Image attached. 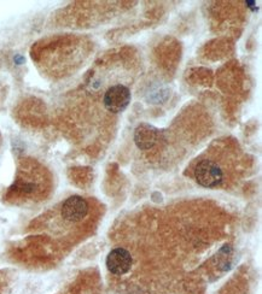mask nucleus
Here are the masks:
<instances>
[{"label": "nucleus", "mask_w": 262, "mask_h": 294, "mask_svg": "<svg viewBox=\"0 0 262 294\" xmlns=\"http://www.w3.org/2000/svg\"><path fill=\"white\" fill-rule=\"evenodd\" d=\"M134 139L138 147L148 150V148L153 147L157 141V129L149 124H140L135 130Z\"/></svg>", "instance_id": "39448f33"}, {"label": "nucleus", "mask_w": 262, "mask_h": 294, "mask_svg": "<svg viewBox=\"0 0 262 294\" xmlns=\"http://www.w3.org/2000/svg\"><path fill=\"white\" fill-rule=\"evenodd\" d=\"M133 258L127 250L114 249L109 252L107 257V268L114 275L121 276L127 274L132 267Z\"/></svg>", "instance_id": "20e7f679"}, {"label": "nucleus", "mask_w": 262, "mask_h": 294, "mask_svg": "<svg viewBox=\"0 0 262 294\" xmlns=\"http://www.w3.org/2000/svg\"><path fill=\"white\" fill-rule=\"evenodd\" d=\"M131 91L123 84H115L107 91L104 96V105L108 111L120 114L125 111L131 103Z\"/></svg>", "instance_id": "7ed1b4c3"}, {"label": "nucleus", "mask_w": 262, "mask_h": 294, "mask_svg": "<svg viewBox=\"0 0 262 294\" xmlns=\"http://www.w3.org/2000/svg\"><path fill=\"white\" fill-rule=\"evenodd\" d=\"M222 171L219 165L209 159L199 162L195 169V178L197 183L207 188L217 187L222 181Z\"/></svg>", "instance_id": "f257e3e1"}, {"label": "nucleus", "mask_w": 262, "mask_h": 294, "mask_svg": "<svg viewBox=\"0 0 262 294\" xmlns=\"http://www.w3.org/2000/svg\"><path fill=\"white\" fill-rule=\"evenodd\" d=\"M88 203L80 196H69L61 206V216L64 221L79 223L88 214Z\"/></svg>", "instance_id": "f03ea898"}]
</instances>
